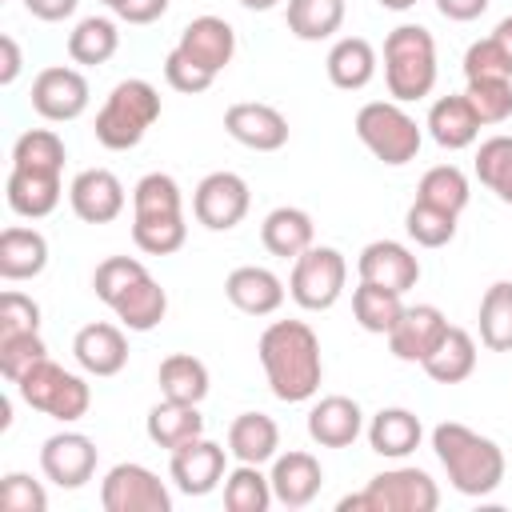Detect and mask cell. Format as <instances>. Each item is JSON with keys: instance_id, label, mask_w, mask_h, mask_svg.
Listing matches in <instances>:
<instances>
[{"instance_id": "54", "label": "cell", "mask_w": 512, "mask_h": 512, "mask_svg": "<svg viewBox=\"0 0 512 512\" xmlns=\"http://www.w3.org/2000/svg\"><path fill=\"white\" fill-rule=\"evenodd\" d=\"M76 4H80V0H24V8H28L36 20H44V24L68 20V16L76 12Z\"/></svg>"}, {"instance_id": "18", "label": "cell", "mask_w": 512, "mask_h": 512, "mask_svg": "<svg viewBox=\"0 0 512 512\" xmlns=\"http://www.w3.org/2000/svg\"><path fill=\"white\" fill-rule=\"evenodd\" d=\"M268 480H272L276 504H284V508H308L320 496V488H324V468H320V460L312 452L288 448V452H276Z\"/></svg>"}, {"instance_id": "43", "label": "cell", "mask_w": 512, "mask_h": 512, "mask_svg": "<svg viewBox=\"0 0 512 512\" xmlns=\"http://www.w3.org/2000/svg\"><path fill=\"white\" fill-rule=\"evenodd\" d=\"M188 240L184 216H132V244L148 256H172Z\"/></svg>"}, {"instance_id": "42", "label": "cell", "mask_w": 512, "mask_h": 512, "mask_svg": "<svg viewBox=\"0 0 512 512\" xmlns=\"http://www.w3.org/2000/svg\"><path fill=\"white\" fill-rule=\"evenodd\" d=\"M132 216H184V192L176 176L148 172L132 188Z\"/></svg>"}, {"instance_id": "21", "label": "cell", "mask_w": 512, "mask_h": 512, "mask_svg": "<svg viewBox=\"0 0 512 512\" xmlns=\"http://www.w3.org/2000/svg\"><path fill=\"white\" fill-rule=\"evenodd\" d=\"M360 432H364V412L352 396L332 392L308 408V436L320 448H348V444H356Z\"/></svg>"}, {"instance_id": "27", "label": "cell", "mask_w": 512, "mask_h": 512, "mask_svg": "<svg viewBox=\"0 0 512 512\" xmlns=\"http://www.w3.org/2000/svg\"><path fill=\"white\" fill-rule=\"evenodd\" d=\"M260 244H264L272 256H280V260H296L300 252H308V248L316 244V224H312V216H308L304 208L280 204V208H272V212L264 216V224H260Z\"/></svg>"}, {"instance_id": "14", "label": "cell", "mask_w": 512, "mask_h": 512, "mask_svg": "<svg viewBox=\"0 0 512 512\" xmlns=\"http://www.w3.org/2000/svg\"><path fill=\"white\" fill-rule=\"evenodd\" d=\"M224 132L252 152H280L288 144V116L264 100H240L228 104Z\"/></svg>"}, {"instance_id": "46", "label": "cell", "mask_w": 512, "mask_h": 512, "mask_svg": "<svg viewBox=\"0 0 512 512\" xmlns=\"http://www.w3.org/2000/svg\"><path fill=\"white\" fill-rule=\"evenodd\" d=\"M464 96L480 124H504L512 116V80H468Z\"/></svg>"}, {"instance_id": "19", "label": "cell", "mask_w": 512, "mask_h": 512, "mask_svg": "<svg viewBox=\"0 0 512 512\" xmlns=\"http://www.w3.org/2000/svg\"><path fill=\"white\" fill-rule=\"evenodd\" d=\"M176 48H180L192 64H200V68H208L212 76H220V72L232 64V56H236V28H232L224 16H196V20H188V24L180 28Z\"/></svg>"}, {"instance_id": "50", "label": "cell", "mask_w": 512, "mask_h": 512, "mask_svg": "<svg viewBox=\"0 0 512 512\" xmlns=\"http://www.w3.org/2000/svg\"><path fill=\"white\" fill-rule=\"evenodd\" d=\"M16 332H40V304L28 292L8 288L0 296V336H16Z\"/></svg>"}, {"instance_id": "26", "label": "cell", "mask_w": 512, "mask_h": 512, "mask_svg": "<svg viewBox=\"0 0 512 512\" xmlns=\"http://www.w3.org/2000/svg\"><path fill=\"white\" fill-rule=\"evenodd\" d=\"M48 268V240L40 228L8 224L0 232V276L8 284L16 280H36Z\"/></svg>"}, {"instance_id": "13", "label": "cell", "mask_w": 512, "mask_h": 512, "mask_svg": "<svg viewBox=\"0 0 512 512\" xmlns=\"http://www.w3.org/2000/svg\"><path fill=\"white\" fill-rule=\"evenodd\" d=\"M96 440L76 432V428H64V432H52L40 448V472L56 484V488H84L96 472Z\"/></svg>"}, {"instance_id": "35", "label": "cell", "mask_w": 512, "mask_h": 512, "mask_svg": "<svg viewBox=\"0 0 512 512\" xmlns=\"http://www.w3.org/2000/svg\"><path fill=\"white\" fill-rule=\"evenodd\" d=\"M120 48V32H116V20L112 16H84L72 32H68V56L72 64H84V68H96V64H108Z\"/></svg>"}, {"instance_id": "56", "label": "cell", "mask_w": 512, "mask_h": 512, "mask_svg": "<svg viewBox=\"0 0 512 512\" xmlns=\"http://www.w3.org/2000/svg\"><path fill=\"white\" fill-rule=\"evenodd\" d=\"M492 40H496V44L504 48V56L512 60V16H504V20L492 28Z\"/></svg>"}, {"instance_id": "11", "label": "cell", "mask_w": 512, "mask_h": 512, "mask_svg": "<svg viewBox=\"0 0 512 512\" xmlns=\"http://www.w3.org/2000/svg\"><path fill=\"white\" fill-rule=\"evenodd\" d=\"M252 208V192H248V180L220 168V172H208L196 192H192V216L208 228V232H232Z\"/></svg>"}, {"instance_id": "47", "label": "cell", "mask_w": 512, "mask_h": 512, "mask_svg": "<svg viewBox=\"0 0 512 512\" xmlns=\"http://www.w3.org/2000/svg\"><path fill=\"white\" fill-rule=\"evenodd\" d=\"M148 268L136 260V256H108V260H100L96 264V272H92V292L112 308V300L132 284V280H140Z\"/></svg>"}, {"instance_id": "15", "label": "cell", "mask_w": 512, "mask_h": 512, "mask_svg": "<svg viewBox=\"0 0 512 512\" xmlns=\"http://www.w3.org/2000/svg\"><path fill=\"white\" fill-rule=\"evenodd\" d=\"M444 332H448V316L436 304H412V308L404 304L396 328L388 332V352L404 364H424L444 340Z\"/></svg>"}, {"instance_id": "25", "label": "cell", "mask_w": 512, "mask_h": 512, "mask_svg": "<svg viewBox=\"0 0 512 512\" xmlns=\"http://www.w3.org/2000/svg\"><path fill=\"white\" fill-rule=\"evenodd\" d=\"M424 128H428V136H432L440 148L460 152V148H472V144H476V136H480L484 124H480V116L472 112L468 96L460 92V96H440V100H432Z\"/></svg>"}, {"instance_id": "57", "label": "cell", "mask_w": 512, "mask_h": 512, "mask_svg": "<svg viewBox=\"0 0 512 512\" xmlns=\"http://www.w3.org/2000/svg\"><path fill=\"white\" fill-rule=\"evenodd\" d=\"M240 8H248V12H268V8H276L280 0H236Z\"/></svg>"}, {"instance_id": "24", "label": "cell", "mask_w": 512, "mask_h": 512, "mask_svg": "<svg viewBox=\"0 0 512 512\" xmlns=\"http://www.w3.org/2000/svg\"><path fill=\"white\" fill-rule=\"evenodd\" d=\"M364 436H368V448L384 460H404L420 448L424 440V424L412 408H380L368 424H364Z\"/></svg>"}, {"instance_id": "1", "label": "cell", "mask_w": 512, "mask_h": 512, "mask_svg": "<svg viewBox=\"0 0 512 512\" xmlns=\"http://www.w3.org/2000/svg\"><path fill=\"white\" fill-rule=\"evenodd\" d=\"M256 356L264 368V380L276 400L284 404H304L320 392L324 380V356H320V336L304 320H272L260 340Z\"/></svg>"}, {"instance_id": "29", "label": "cell", "mask_w": 512, "mask_h": 512, "mask_svg": "<svg viewBox=\"0 0 512 512\" xmlns=\"http://www.w3.org/2000/svg\"><path fill=\"white\" fill-rule=\"evenodd\" d=\"M112 312L116 320L128 328V332H152L164 312H168V292L160 288V280L152 272H144L140 280H132L116 300H112Z\"/></svg>"}, {"instance_id": "31", "label": "cell", "mask_w": 512, "mask_h": 512, "mask_svg": "<svg viewBox=\"0 0 512 512\" xmlns=\"http://www.w3.org/2000/svg\"><path fill=\"white\" fill-rule=\"evenodd\" d=\"M328 80L340 88V92H360L372 84L376 76V48L364 40V36H340L332 48H328Z\"/></svg>"}, {"instance_id": "52", "label": "cell", "mask_w": 512, "mask_h": 512, "mask_svg": "<svg viewBox=\"0 0 512 512\" xmlns=\"http://www.w3.org/2000/svg\"><path fill=\"white\" fill-rule=\"evenodd\" d=\"M168 4H172V0H128V4L116 8V16H120L124 24H152V20H160V16L168 12Z\"/></svg>"}, {"instance_id": "38", "label": "cell", "mask_w": 512, "mask_h": 512, "mask_svg": "<svg viewBox=\"0 0 512 512\" xmlns=\"http://www.w3.org/2000/svg\"><path fill=\"white\" fill-rule=\"evenodd\" d=\"M276 504L272 480L260 472V464H236L224 476V508L228 512H268Z\"/></svg>"}, {"instance_id": "55", "label": "cell", "mask_w": 512, "mask_h": 512, "mask_svg": "<svg viewBox=\"0 0 512 512\" xmlns=\"http://www.w3.org/2000/svg\"><path fill=\"white\" fill-rule=\"evenodd\" d=\"M20 44H16V36H0V84H16V76H20Z\"/></svg>"}, {"instance_id": "23", "label": "cell", "mask_w": 512, "mask_h": 512, "mask_svg": "<svg viewBox=\"0 0 512 512\" xmlns=\"http://www.w3.org/2000/svg\"><path fill=\"white\" fill-rule=\"evenodd\" d=\"M64 196V184H60V172H40V168H12L8 172V184H4V200L16 216L24 220H44L56 212Z\"/></svg>"}, {"instance_id": "40", "label": "cell", "mask_w": 512, "mask_h": 512, "mask_svg": "<svg viewBox=\"0 0 512 512\" xmlns=\"http://www.w3.org/2000/svg\"><path fill=\"white\" fill-rule=\"evenodd\" d=\"M416 200L436 204V208L460 216V212L468 208V200H472V184H468V176H464L456 164H436V168H428V172L420 176Z\"/></svg>"}, {"instance_id": "37", "label": "cell", "mask_w": 512, "mask_h": 512, "mask_svg": "<svg viewBox=\"0 0 512 512\" xmlns=\"http://www.w3.org/2000/svg\"><path fill=\"white\" fill-rule=\"evenodd\" d=\"M284 20H288V32L296 40H328L340 32L344 24V0H288L284 8Z\"/></svg>"}, {"instance_id": "17", "label": "cell", "mask_w": 512, "mask_h": 512, "mask_svg": "<svg viewBox=\"0 0 512 512\" xmlns=\"http://www.w3.org/2000/svg\"><path fill=\"white\" fill-rule=\"evenodd\" d=\"M356 272L368 284H380V288H392V292H408L420 280V260L400 240H372V244L360 248Z\"/></svg>"}, {"instance_id": "30", "label": "cell", "mask_w": 512, "mask_h": 512, "mask_svg": "<svg viewBox=\"0 0 512 512\" xmlns=\"http://www.w3.org/2000/svg\"><path fill=\"white\" fill-rule=\"evenodd\" d=\"M144 432L156 448H168L176 452L180 444L204 436V416H200V404H180V400H160L148 408L144 416Z\"/></svg>"}, {"instance_id": "5", "label": "cell", "mask_w": 512, "mask_h": 512, "mask_svg": "<svg viewBox=\"0 0 512 512\" xmlns=\"http://www.w3.org/2000/svg\"><path fill=\"white\" fill-rule=\"evenodd\" d=\"M440 488L424 468L400 464L376 472L360 492L340 500V512H436Z\"/></svg>"}, {"instance_id": "6", "label": "cell", "mask_w": 512, "mask_h": 512, "mask_svg": "<svg viewBox=\"0 0 512 512\" xmlns=\"http://www.w3.org/2000/svg\"><path fill=\"white\" fill-rule=\"evenodd\" d=\"M352 128H356L360 144L388 168H400V164L416 160V152L424 144V132H420L416 116H408L400 100H368V104H360Z\"/></svg>"}, {"instance_id": "53", "label": "cell", "mask_w": 512, "mask_h": 512, "mask_svg": "<svg viewBox=\"0 0 512 512\" xmlns=\"http://www.w3.org/2000/svg\"><path fill=\"white\" fill-rule=\"evenodd\" d=\"M488 4H492V0H436V12H440L444 20L468 24V20L484 16V12H488Z\"/></svg>"}, {"instance_id": "44", "label": "cell", "mask_w": 512, "mask_h": 512, "mask_svg": "<svg viewBox=\"0 0 512 512\" xmlns=\"http://www.w3.org/2000/svg\"><path fill=\"white\" fill-rule=\"evenodd\" d=\"M404 232L420 244V248H444L456 236V212H444L436 204L412 200L404 212Z\"/></svg>"}, {"instance_id": "9", "label": "cell", "mask_w": 512, "mask_h": 512, "mask_svg": "<svg viewBox=\"0 0 512 512\" xmlns=\"http://www.w3.org/2000/svg\"><path fill=\"white\" fill-rule=\"evenodd\" d=\"M100 504L104 512H172V492L152 468L124 460L104 472Z\"/></svg>"}, {"instance_id": "36", "label": "cell", "mask_w": 512, "mask_h": 512, "mask_svg": "<svg viewBox=\"0 0 512 512\" xmlns=\"http://www.w3.org/2000/svg\"><path fill=\"white\" fill-rule=\"evenodd\" d=\"M480 344L488 352H512V280H496L480 296Z\"/></svg>"}, {"instance_id": "45", "label": "cell", "mask_w": 512, "mask_h": 512, "mask_svg": "<svg viewBox=\"0 0 512 512\" xmlns=\"http://www.w3.org/2000/svg\"><path fill=\"white\" fill-rule=\"evenodd\" d=\"M48 356V344L40 340V332H16V336H0V376L8 384H16L36 360Z\"/></svg>"}, {"instance_id": "10", "label": "cell", "mask_w": 512, "mask_h": 512, "mask_svg": "<svg viewBox=\"0 0 512 512\" xmlns=\"http://www.w3.org/2000/svg\"><path fill=\"white\" fill-rule=\"evenodd\" d=\"M32 108L36 116L52 120V124H68V120H80L88 112V100H92V88H88V76L72 64H48L36 72L32 80Z\"/></svg>"}, {"instance_id": "59", "label": "cell", "mask_w": 512, "mask_h": 512, "mask_svg": "<svg viewBox=\"0 0 512 512\" xmlns=\"http://www.w3.org/2000/svg\"><path fill=\"white\" fill-rule=\"evenodd\" d=\"M100 4H104V8H112V12H116V8H120V4H128V0H100Z\"/></svg>"}, {"instance_id": "22", "label": "cell", "mask_w": 512, "mask_h": 512, "mask_svg": "<svg viewBox=\"0 0 512 512\" xmlns=\"http://www.w3.org/2000/svg\"><path fill=\"white\" fill-rule=\"evenodd\" d=\"M224 296L244 316H272L284 304V280L264 264H240L224 280Z\"/></svg>"}, {"instance_id": "2", "label": "cell", "mask_w": 512, "mask_h": 512, "mask_svg": "<svg viewBox=\"0 0 512 512\" xmlns=\"http://www.w3.org/2000/svg\"><path fill=\"white\" fill-rule=\"evenodd\" d=\"M432 452L460 496H492L504 484V448L460 420L432 428Z\"/></svg>"}, {"instance_id": "39", "label": "cell", "mask_w": 512, "mask_h": 512, "mask_svg": "<svg viewBox=\"0 0 512 512\" xmlns=\"http://www.w3.org/2000/svg\"><path fill=\"white\" fill-rule=\"evenodd\" d=\"M476 180L500 200V204H512V136H488L480 140L476 148Z\"/></svg>"}, {"instance_id": "32", "label": "cell", "mask_w": 512, "mask_h": 512, "mask_svg": "<svg viewBox=\"0 0 512 512\" xmlns=\"http://www.w3.org/2000/svg\"><path fill=\"white\" fill-rule=\"evenodd\" d=\"M476 336L468 332V328H456V324H448V332H444V340L436 344V352L420 364L436 384H464L472 372H476Z\"/></svg>"}, {"instance_id": "49", "label": "cell", "mask_w": 512, "mask_h": 512, "mask_svg": "<svg viewBox=\"0 0 512 512\" xmlns=\"http://www.w3.org/2000/svg\"><path fill=\"white\" fill-rule=\"evenodd\" d=\"M0 508L4 512H44L48 508V492L28 472H8L0 480Z\"/></svg>"}, {"instance_id": "41", "label": "cell", "mask_w": 512, "mask_h": 512, "mask_svg": "<svg viewBox=\"0 0 512 512\" xmlns=\"http://www.w3.org/2000/svg\"><path fill=\"white\" fill-rule=\"evenodd\" d=\"M68 148L60 132L52 128H28L12 144V168H40V172H64Z\"/></svg>"}, {"instance_id": "34", "label": "cell", "mask_w": 512, "mask_h": 512, "mask_svg": "<svg viewBox=\"0 0 512 512\" xmlns=\"http://www.w3.org/2000/svg\"><path fill=\"white\" fill-rule=\"evenodd\" d=\"M400 312H404V292H392V288H380V284H368V280H360L352 288V316L364 332L388 336L396 328Z\"/></svg>"}, {"instance_id": "3", "label": "cell", "mask_w": 512, "mask_h": 512, "mask_svg": "<svg viewBox=\"0 0 512 512\" xmlns=\"http://www.w3.org/2000/svg\"><path fill=\"white\" fill-rule=\"evenodd\" d=\"M156 120H160V92H156V84H148L140 76H128V80H120L104 96L92 132H96V140L108 152H128V148H136L148 136V128Z\"/></svg>"}, {"instance_id": "4", "label": "cell", "mask_w": 512, "mask_h": 512, "mask_svg": "<svg viewBox=\"0 0 512 512\" xmlns=\"http://www.w3.org/2000/svg\"><path fill=\"white\" fill-rule=\"evenodd\" d=\"M384 84L400 104L424 100L436 88V40L424 24H396L384 36Z\"/></svg>"}, {"instance_id": "51", "label": "cell", "mask_w": 512, "mask_h": 512, "mask_svg": "<svg viewBox=\"0 0 512 512\" xmlns=\"http://www.w3.org/2000/svg\"><path fill=\"white\" fill-rule=\"evenodd\" d=\"M164 80H168V88H176V92H184V96L208 92V88L216 84V76H212L208 68L192 64V60H188L180 48H172V52L164 56Z\"/></svg>"}, {"instance_id": "7", "label": "cell", "mask_w": 512, "mask_h": 512, "mask_svg": "<svg viewBox=\"0 0 512 512\" xmlns=\"http://www.w3.org/2000/svg\"><path fill=\"white\" fill-rule=\"evenodd\" d=\"M16 392L20 400L32 408V412H44L60 424H76L88 408H92V388L84 376L60 368L52 356L36 360L20 380H16Z\"/></svg>"}, {"instance_id": "58", "label": "cell", "mask_w": 512, "mask_h": 512, "mask_svg": "<svg viewBox=\"0 0 512 512\" xmlns=\"http://www.w3.org/2000/svg\"><path fill=\"white\" fill-rule=\"evenodd\" d=\"M380 8H388V12H408V8H416V0H376Z\"/></svg>"}, {"instance_id": "12", "label": "cell", "mask_w": 512, "mask_h": 512, "mask_svg": "<svg viewBox=\"0 0 512 512\" xmlns=\"http://www.w3.org/2000/svg\"><path fill=\"white\" fill-rule=\"evenodd\" d=\"M228 448L224 444H216V440H208V436H196V440H188V444H180L176 452H172V460H168V476H172V484L184 492V496H208L212 488H220L224 484V476H228Z\"/></svg>"}, {"instance_id": "48", "label": "cell", "mask_w": 512, "mask_h": 512, "mask_svg": "<svg viewBox=\"0 0 512 512\" xmlns=\"http://www.w3.org/2000/svg\"><path fill=\"white\" fill-rule=\"evenodd\" d=\"M464 80H512V60L504 56V48L492 36L468 44V52H464Z\"/></svg>"}, {"instance_id": "16", "label": "cell", "mask_w": 512, "mask_h": 512, "mask_svg": "<svg viewBox=\"0 0 512 512\" xmlns=\"http://www.w3.org/2000/svg\"><path fill=\"white\" fill-rule=\"evenodd\" d=\"M68 204H72V212L84 224H112L124 212L128 196H124V184H120L116 172H108V168H84L68 184Z\"/></svg>"}, {"instance_id": "33", "label": "cell", "mask_w": 512, "mask_h": 512, "mask_svg": "<svg viewBox=\"0 0 512 512\" xmlns=\"http://www.w3.org/2000/svg\"><path fill=\"white\" fill-rule=\"evenodd\" d=\"M156 384L164 400H180V404H200L208 396V364L192 352H172L160 360L156 368Z\"/></svg>"}, {"instance_id": "20", "label": "cell", "mask_w": 512, "mask_h": 512, "mask_svg": "<svg viewBox=\"0 0 512 512\" xmlns=\"http://www.w3.org/2000/svg\"><path fill=\"white\" fill-rule=\"evenodd\" d=\"M72 356L88 376H116L128 364V336L124 324L92 320L72 336Z\"/></svg>"}, {"instance_id": "28", "label": "cell", "mask_w": 512, "mask_h": 512, "mask_svg": "<svg viewBox=\"0 0 512 512\" xmlns=\"http://www.w3.org/2000/svg\"><path fill=\"white\" fill-rule=\"evenodd\" d=\"M228 452L236 464H272L280 452V424L264 412H240L228 424Z\"/></svg>"}, {"instance_id": "8", "label": "cell", "mask_w": 512, "mask_h": 512, "mask_svg": "<svg viewBox=\"0 0 512 512\" xmlns=\"http://www.w3.org/2000/svg\"><path fill=\"white\" fill-rule=\"evenodd\" d=\"M344 284H348V260L332 244H312L292 260L288 296L304 312H328L344 296Z\"/></svg>"}]
</instances>
